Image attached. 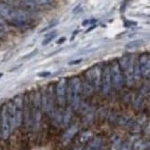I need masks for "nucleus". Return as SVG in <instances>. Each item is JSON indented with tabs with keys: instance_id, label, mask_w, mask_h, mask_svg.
<instances>
[{
	"instance_id": "11",
	"label": "nucleus",
	"mask_w": 150,
	"mask_h": 150,
	"mask_svg": "<svg viewBox=\"0 0 150 150\" xmlns=\"http://www.w3.org/2000/svg\"><path fill=\"white\" fill-rule=\"evenodd\" d=\"M102 147V141L100 138H94L91 141L88 147L87 150H100Z\"/></svg>"
},
{
	"instance_id": "1",
	"label": "nucleus",
	"mask_w": 150,
	"mask_h": 150,
	"mask_svg": "<svg viewBox=\"0 0 150 150\" xmlns=\"http://www.w3.org/2000/svg\"><path fill=\"white\" fill-rule=\"evenodd\" d=\"M8 111L12 122V127H18L23 119V101L21 96H17L8 105Z\"/></svg>"
},
{
	"instance_id": "23",
	"label": "nucleus",
	"mask_w": 150,
	"mask_h": 150,
	"mask_svg": "<svg viewBox=\"0 0 150 150\" xmlns=\"http://www.w3.org/2000/svg\"><path fill=\"white\" fill-rule=\"evenodd\" d=\"M146 133L149 134L150 135V124H148L146 128Z\"/></svg>"
},
{
	"instance_id": "21",
	"label": "nucleus",
	"mask_w": 150,
	"mask_h": 150,
	"mask_svg": "<svg viewBox=\"0 0 150 150\" xmlns=\"http://www.w3.org/2000/svg\"><path fill=\"white\" fill-rule=\"evenodd\" d=\"M69 119H70V113L69 112H67L66 114V118H64V124H67L68 121H69Z\"/></svg>"
},
{
	"instance_id": "13",
	"label": "nucleus",
	"mask_w": 150,
	"mask_h": 150,
	"mask_svg": "<svg viewBox=\"0 0 150 150\" xmlns=\"http://www.w3.org/2000/svg\"><path fill=\"white\" fill-rule=\"evenodd\" d=\"M56 36V32H51V34H49L46 37H45V39L43 40V42L42 43V45H47L48 44H50L52 41L54 40V39L55 38Z\"/></svg>"
},
{
	"instance_id": "10",
	"label": "nucleus",
	"mask_w": 150,
	"mask_h": 150,
	"mask_svg": "<svg viewBox=\"0 0 150 150\" xmlns=\"http://www.w3.org/2000/svg\"><path fill=\"white\" fill-rule=\"evenodd\" d=\"M77 132V127L76 126H71L67 131H66V133H64V136H63V142L64 144H67V143L72 139L75 134Z\"/></svg>"
},
{
	"instance_id": "20",
	"label": "nucleus",
	"mask_w": 150,
	"mask_h": 150,
	"mask_svg": "<svg viewBox=\"0 0 150 150\" xmlns=\"http://www.w3.org/2000/svg\"><path fill=\"white\" fill-rule=\"evenodd\" d=\"M51 74V72H49V71H43V72H40L38 75L40 77H46V76H49Z\"/></svg>"
},
{
	"instance_id": "12",
	"label": "nucleus",
	"mask_w": 150,
	"mask_h": 150,
	"mask_svg": "<svg viewBox=\"0 0 150 150\" xmlns=\"http://www.w3.org/2000/svg\"><path fill=\"white\" fill-rule=\"evenodd\" d=\"M140 71L143 75H146L150 72V60L146 58L145 61L140 62Z\"/></svg>"
},
{
	"instance_id": "22",
	"label": "nucleus",
	"mask_w": 150,
	"mask_h": 150,
	"mask_svg": "<svg viewBox=\"0 0 150 150\" xmlns=\"http://www.w3.org/2000/svg\"><path fill=\"white\" fill-rule=\"evenodd\" d=\"M64 41H66V37H61L59 40L57 41V44H62V43H64Z\"/></svg>"
},
{
	"instance_id": "19",
	"label": "nucleus",
	"mask_w": 150,
	"mask_h": 150,
	"mask_svg": "<svg viewBox=\"0 0 150 150\" xmlns=\"http://www.w3.org/2000/svg\"><path fill=\"white\" fill-rule=\"evenodd\" d=\"M82 62V60L80 58V60H72V61H70L68 64L69 65H77V64H79Z\"/></svg>"
},
{
	"instance_id": "8",
	"label": "nucleus",
	"mask_w": 150,
	"mask_h": 150,
	"mask_svg": "<svg viewBox=\"0 0 150 150\" xmlns=\"http://www.w3.org/2000/svg\"><path fill=\"white\" fill-rule=\"evenodd\" d=\"M29 21L28 14L23 10H16V15L13 22L18 25H25Z\"/></svg>"
},
{
	"instance_id": "17",
	"label": "nucleus",
	"mask_w": 150,
	"mask_h": 150,
	"mask_svg": "<svg viewBox=\"0 0 150 150\" xmlns=\"http://www.w3.org/2000/svg\"><path fill=\"white\" fill-rule=\"evenodd\" d=\"M5 30H6V24L2 19H0V31H5Z\"/></svg>"
},
{
	"instance_id": "5",
	"label": "nucleus",
	"mask_w": 150,
	"mask_h": 150,
	"mask_svg": "<svg viewBox=\"0 0 150 150\" xmlns=\"http://www.w3.org/2000/svg\"><path fill=\"white\" fill-rule=\"evenodd\" d=\"M110 78L116 87H121L123 83V77L118 63H113L110 68Z\"/></svg>"
},
{
	"instance_id": "16",
	"label": "nucleus",
	"mask_w": 150,
	"mask_h": 150,
	"mask_svg": "<svg viewBox=\"0 0 150 150\" xmlns=\"http://www.w3.org/2000/svg\"><path fill=\"white\" fill-rule=\"evenodd\" d=\"M91 137V133H83L82 135H81V137H80V141L82 142V143H84V142H87L89 138Z\"/></svg>"
},
{
	"instance_id": "3",
	"label": "nucleus",
	"mask_w": 150,
	"mask_h": 150,
	"mask_svg": "<svg viewBox=\"0 0 150 150\" xmlns=\"http://www.w3.org/2000/svg\"><path fill=\"white\" fill-rule=\"evenodd\" d=\"M12 122L8 105H4L1 110V134L4 139H8L11 133Z\"/></svg>"
},
{
	"instance_id": "25",
	"label": "nucleus",
	"mask_w": 150,
	"mask_h": 150,
	"mask_svg": "<svg viewBox=\"0 0 150 150\" xmlns=\"http://www.w3.org/2000/svg\"><path fill=\"white\" fill-rule=\"evenodd\" d=\"M73 150H82V147H80V146H79V147H78V146H77V147L74 148Z\"/></svg>"
},
{
	"instance_id": "15",
	"label": "nucleus",
	"mask_w": 150,
	"mask_h": 150,
	"mask_svg": "<svg viewBox=\"0 0 150 150\" xmlns=\"http://www.w3.org/2000/svg\"><path fill=\"white\" fill-rule=\"evenodd\" d=\"M142 43H143L142 40H135V41H133V42H130L129 44H127L125 45V47H126V48H129V49L135 48V47H140V45L142 44Z\"/></svg>"
},
{
	"instance_id": "6",
	"label": "nucleus",
	"mask_w": 150,
	"mask_h": 150,
	"mask_svg": "<svg viewBox=\"0 0 150 150\" xmlns=\"http://www.w3.org/2000/svg\"><path fill=\"white\" fill-rule=\"evenodd\" d=\"M16 10L6 4H0V16L3 19H8L10 22H13L15 19Z\"/></svg>"
},
{
	"instance_id": "9",
	"label": "nucleus",
	"mask_w": 150,
	"mask_h": 150,
	"mask_svg": "<svg viewBox=\"0 0 150 150\" xmlns=\"http://www.w3.org/2000/svg\"><path fill=\"white\" fill-rule=\"evenodd\" d=\"M23 11L25 12H34L38 9V5L36 1H22L21 2Z\"/></svg>"
},
{
	"instance_id": "2",
	"label": "nucleus",
	"mask_w": 150,
	"mask_h": 150,
	"mask_svg": "<svg viewBox=\"0 0 150 150\" xmlns=\"http://www.w3.org/2000/svg\"><path fill=\"white\" fill-rule=\"evenodd\" d=\"M81 91V83L78 78H73L70 81L67 89V95L70 104L74 108H76L79 103V95Z\"/></svg>"
},
{
	"instance_id": "26",
	"label": "nucleus",
	"mask_w": 150,
	"mask_h": 150,
	"mask_svg": "<svg viewBox=\"0 0 150 150\" xmlns=\"http://www.w3.org/2000/svg\"><path fill=\"white\" fill-rule=\"evenodd\" d=\"M3 76V73H0V78H1Z\"/></svg>"
},
{
	"instance_id": "18",
	"label": "nucleus",
	"mask_w": 150,
	"mask_h": 150,
	"mask_svg": "<svg viewBox=\"0 0 150 150\" xmlns=\"http://www.w3.org/2000/svg\"><path fill=\"white\" fill-rule=\"evenodd\" d=\"M56 25H57V22H54V23H52V24H50L49 26H47L46 28L42 29V30L41 31V32H45V31H47V30H49V29H51V28L54 27V26H56Z\"/></svg>"
},
{
	"instance_id": "14",
	"label": "nucleus",
	"mask_w": 150,
	"mask_h": 150,
	"mask_svg": "<svg viewBox=\"0 0 150 150\" xmlns=\"http://www.w3.org/2000/svg\"><path fill=\"white\" fill-rule=\"evenodd\" d=\"M146 146H147V143L143 141V140H140V141L135 143L134 146V150H143V149H145Z\"/></svg>"
},
{
	"instance_id": "24",
	"label": "nucleus",
	"mask_w": 150,
	"mask_h": 150,
	"mask_svg": "<svg viewBox=\"0 0 150 150\" xmlns=\"http://www.w3.org/2000/svg\"><path fill=\"white\" fill-rule=\"evenodd\" d=\"M136 25V22H125V26H126V27H127V25Z\"/></svg>"
},
{
	"instance_id": "7",
	"label": "nucleus",
	"mask_w": 150,
	"mask_h": 150,
	"mask_svg": "<svg viewBox=\"0 0 150 150\" xmlns=\"http://www.w3.org/2000/svg\"><path fill=\"white\" fill-rule=\"evenodd\" d=\"M110 82H112V78H110V70L109 69H105L102 76V89L104 93H108L110 89Z\"/></svg>"
},
{
	"instance_id": "4",
	"label": "nucleus",
	"mask_w": 150,
	"mask_h": 150,
	"mask_svg": "<svg viewBox=\"0 0 150 150\" xmlns=\"http://www.w3.org/2000/svg\"><path fill=\"white\" fill-rule=\"evenodd\" d=\"M67 93V82L64 78L60 79L56 85V98L59 105H64L66 102Z\"/></svg>"
}]
</instances>
